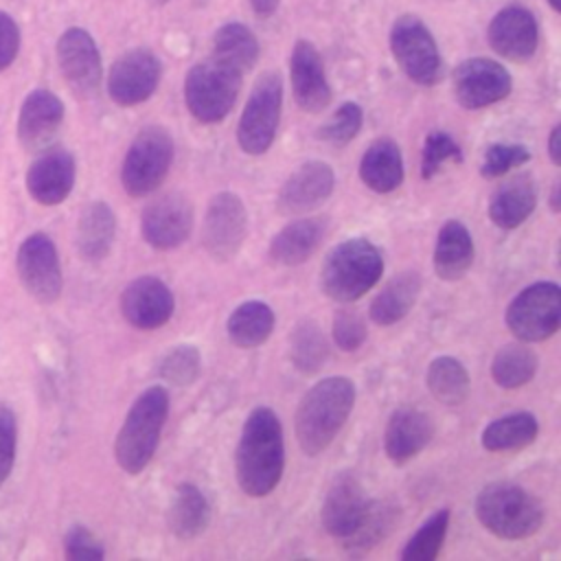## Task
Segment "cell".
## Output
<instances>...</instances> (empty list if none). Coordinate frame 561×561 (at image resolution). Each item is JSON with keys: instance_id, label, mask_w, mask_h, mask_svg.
<instances>
[{"instance_id": "1", "label": "cell", "mask_w": 561, "mask_h": 561, "mask_svg": "<svg viewBox=\"0 0 561 561\" xmlns=\"http://www.w3.org/2000/svg\"><path fill=\"white\" fill-rule=\"evenodd\" d=\"M285 467L283 427L270 408H254L243 427L234 451V476L239 489L250 497L270 495Z\"/></svg>"}, {"instance_id": "2", "label": "cell", "mask_w": 561, "mask_h": 561, "mask_svg": "<svg viewBox=\"0 0 561 561\" xmlns=\"http://www.w3.org/2000/svg\"><path fill=\"white\" fill-rule=\"evenodd\" d=\"M355 403V386L346 377H327L311 386L298 403L294 432L307 456L322 454L344 427Z\"/></svg>"}, {"instance_id": "3", "label": "cell", "mask_w": 561, "mask_h": 561, "mask_svg": "<svg viewBox=\"0 0 561 561\" xmlns=\"http://www.w3.org/2000/svg\"><path fill=\"white\" fill-rule=\"evenodd\" d=\"M169 414V394L162 386H151L131 403L114 440L118 467L138 476L156 454L164 421Z\"/></svg>"}, {"instance_id": "4", "label": "cell", "mask_w": 561, "mask_h": 561, "mask_svg": "<svg viewBox=\"0 0 561 561\" xmlns=\"http://www.w3.org/2000/svg\"><path fill=\"white\" fill-rule=\"evenodd\" d=\"M381 252L362 237L340 241L324 259L320 270L322 291L337 302L362 298L381 278Z\"/></svg>"}, {"instance_id": "5", "label": "cell", "mask_w": 561, "mask_h": 561, "mask_svg": "<svg viewBox=\"0 0 561 561\" xmlns=\"http://www.w3.org/2000/svg\"><path fill=\"white\" fill-rule=\"evenodd\" d=\"M476 515L500 539H526L539 530L543 506L517 484L493 482L478 493Z\"/></svg>"}, {"instance_id": "6", "label": "cell", "mask_w": 561, "mask_h": 561, "mask_svg": "<svg viewBox=\"0 0 561 561\" xmlns=\"http://www.w3.org/2000/svg\"><path fill=\"white\" fill-rule=\"evenodd\" d=\"M243 75L213 55L188 68L184 77V101L188 114L213 125L224 121L237 103Z\"/></svg>"}, {"instance_id": "7", "label": "cell", "mask_w": 561, "mask_h": 561, "mask_svg": "<svg viewBox=\"0 0 561 561\" xmlns=\"http://www.w3.org/2000/svg\"><path fill=\"white\" fill-rule=\"evenodd\" d=\"M173 162V138L160 125L142 127L131 140L123 167L121 184L131 197L153 193L167 178Z\"/></svg>"}, {"instance_id": "8", "label": "cell", "mask_w": 561, "mask_h": 561, "mask_svg": "<svg viewBox=\"0 0 561 561\" xmlns=\"http://www.w3.org/2000/svg\"><path fill=\"white\" fill-rule=\"evenodd\" d=\"M280 105L283 81L278 72H263L254 81L237 125V142L241 151L250 156H261L272 147L280 121Z\"/></svg>"}, {"instance_id": "9", "label": "cell", "mask_w": 561, "mask_h": 561, "mask_svg": "<svg viewBox=\"0 0 561 561\" xmlns=\"http://www.w3.org/2000/svg\"><path fill=\"white\" fill-rule=\"evenodd\" d=\"M390 50L401 72L419 83L434 85L443 75V61L432 31L419 15L403 13L390 28Z\"/></svg>"}, {"instance_id": "10", "label": "cell", "mask_w": 561, "mask_h": 561, "mask_svg": "<svg viewBox=\"0 0 561 561\" xmlns=\"http://www.w3.org/2000/svg\"><path fill=\"white\" fill-rule=\"evenodd\" d=\"M506 327L522 342H543L561 324V289L557 283L539 280L522 289L506 307Z\"/></svg>"}, {"instance_id": "11", "label": "cell", "mask_w": 561, "mask_h": 561, "mask_svg": "<svg viewBox=\"0 0 561 561\" xmlns=\"http://www.w3.org/2000/svg\"><path fill=\"white\" fill-rule=\"evenodd\" d=\"M248 213L241 197L232 191L217 193L206 208L202 243L204 250L219 263L237 256L245 241Z\"/></svg>"}, {"instance_id": "12", "label": "cell", "mask_w": 561, "mask_h": 561, "mask_svg": "<svg viewBox=\"0 0 561 561\" xmlns=\"http://www.w3.org/2000/svg\"><path fill=\"white\" fill-rule=\"evenodd\" d=\"M15 267L22 287L37 302H55L61 294V265L53 239L44 232L26 237L15 256Z\"/></svg>"}, {"instance_id": "13", "label": "cell", "mask_w": 561, "mask_h": 561, "mask_svg": "<svg viewBox=\"0 0 561 561\" xmlns=\"http://www.w3.org/2000/svg\"><path fill=\"white\" fill-rule=\"evenodd\" d=\"M55 53L61 77L77 96L88 99L99 92L103 79L101 53L96 48L94 37L85 28H66L57 39Z\"/></svg>"}, {"instance_id": "14", "label": "cell", "mask_w": 561, "mask_h": 561, "mask_svg": "<svg viewBox=\"0 0 561 561\" xmlns=\"http://www.w3.org/2000/svg\"><path fill=\"white\" fill-rule=\"evenodd\" d=\"M162 64L149 48L123 53L107 72V94L121 107L145 103L158 88Z\"/></svg>"}, {"instance_id": "15", "label": "cell", "mask_w": 561, "mask_h": 561, "mask_svg": "<svg viewBox=\"0 0 561 561\" xmlns=\"http://www.w3.org/2000/svg\"><path fill=\"white\" fill-rule=\"evenodd\" d=\"M454 96L465 110L489 107L511 94L513 79L508 70L486 57H471L454 70Z\"/></svg>"}, {"instance_id": "16", "label": "cell", "mask_w": 561, "mask_h": 561, "mask_svg": "<svg viewBox=\"0 0 561 561\" xmlns=\"http://www.w3.org/2000/svg\"><path fill=\"white\" fill-rule=\"evenodd\" d=\"M193 228V206L182 193H164L142 210L140 230L145 241L156 250L182 245Z\"/></svg>"}, {"instance_id": "17", "label": "cell", "mask_w": 561, "mask_h": 561, "mask_svg": "<svg viewBox=\"0 0 561 561\" xmlns=\"http://www.w3.org/2000/svg\"><path fill=\"white\" fill-rule=\"evenodd\" d=\"M486 39L493 53L500 57L524 64L539 46V28L535 15L519 4H508L500 9L486 28Z\"/></svg>"}, {"instance_id": "18", "label": "cell", "mask_w": 561, "mask_h": 561, "mask_svg": "<svg viewBox=\"0 0 561 561\" xmlns=\"http://www.w3.org/2000/svg\"><path fill=\"white\" fill-rule=\"evenodd\" d=\"M335 186L333 169L322 160L302 162L278 191L276 208L283 215L309 213L324 204Z\"/></svg>"}, {"instance_id": "19", "label": "cell", "mask_w": 561, "mask_h": 561, "mask_svg": "<svg viewBox=\"0 0 561 561\" xmlns=\"http://www.w3.org/2000/svg\"><path fill=\"white\" fill-rule=\"evenodd\" d=\"M289 79L294 101L302 112L316 114L329 105L331 88L327 81L324 64L318 48L311 42L298 39L294 44L289 59Z\"/></svg>"}, {"instance_id": "20", "label": "cell", "mask_w": 561, "mask_h": 561, "mask_svg": "<svg viewBox=\"0 0 561 561\" xmlns=\"http://www.w3.org/2000/svg\"><path fill=\"white\" fill-rule=\"evenodd\" d=\"M64 123L61 99L44 88L28 92L18 114V140L26 151L46 149Z\"/></svg>"}, {"instance_id": "21", "label": "cell", "mask_w": 561, "mask_h": 561, "mask_svg": "<svg viewBox=\"0 0 561 561\" xmlns=\"http://www.w3.org/2000/svg\"><path fill=\"white\" fill-rule=\"evenodd\" d=\"M173 294L156 276H140L131 280L121 294L123 318L142 331L158 329L169 322L173 313Z\"/></svg>"}, {"instance_id": "22", "label": "cell", "mask_w": 561, "mask_h": 561, "mask_svg": "<svg viewBox=\"0 0 561 561\" xmlns=\"http://www.w3.org/2000/svg\"><path fill=\"white\" fill-rule=\"evenodd\" d=\"M75 158L66 149L39 153L26 171V191L42 206L61 204L75 186Z\"/></svg>"}, {"instance_id": "23", "label": "cell", "mask_w": 561, "mask_h": 561, "mask_svg": "<svg viewBox=\"0 0 561 561\" xmlns=\"http://www.w3.org/2000/svg\"><path fill=\"white\" fill-rule=\"evenodd\" d=\"M434 436L432 416L416 408H399L390 414L383 430V451L386 456L403 465L421 454Z\"/></svg>"}, {"instance_id": "24", "label": "cell", "mask_w": 561, "mask_h": 561, "mask_svg": "<svg viewBox=\"0 0 561 561\" xmlns=\"http://www.w3.org/2000/svg\"><path fill=\"white\" fill-rule=\"evenodd\" d=\"M366 497L359 480L344 471L333 478L324 502H322V526L331 537L344 539L353 533L357 526L364 508H366Z\"/></svg>"}, {"instance_id": "25", "label": "cell", "mask_w": 561, "mask_h": 561, "mask_svg": "<svg viewBox=\"0 0 561 561\" xmlns=\"http://www.w3.org/2000/svg\"><path fill=\"white\" fill-rule=\"evenodd\" d=\"M327 234L324 217H305L287 224L270 241V259L278 265L305 263Z\"/></svg>"}, {"instance_id": "26", "label": "cell", "mask_w": 561, "mask_h": 561, "mask_svg": "<svg viewBox=\"0 0 561 561\" xmlns=\"http://www.w3.org/2000/svg\"><path fill=\"white\" fill-rule=\"evenodd\" d=\"M537 206V191L528 175H515L502 182L489 199V219L502 228L513 230L522 226Z\"/></svg>"}, {"instance_id": "27", "label": "cell", "mask_w": 561, "mask_h": 561, "mask_svg": "<svg viewBox=\"0 0 561 561\" xmlns=\"http://www.w3.org/2000/svg\"><path fill=\"white\" fill-rule=\"evenodd\" d=\"M432 263L436 276L443 280H458L469 272L473 263V239L462 221L449 219L443 224L436 237Z\"/></svg>"}, {"instance_id": "28", "label": "cell", "mask_w": 561, "mask_h": 561, "mask_svg": "<svg viewBox=\"0 0 561 561\" xmlns=\"http://www.w3.org/2000/svg\"><path fill=\"white\" fill-rule=\"evenodd\" d=\"M359 178L375 193H392L403 182L401 149L392 138H377L359 160Z\"/></svg>"}, {"instance_id": "29", "label": "cell", "mask_w": 561, "mask_h": 561, "mask_svg": "<svg viewBox=\"0 0 561 561\" xmlns=\"http://www.w3.org/2000/svg\"><path fill=\"white\" fill-rule=\"evenodd\" d=\"M116 237V217L105 202H92L77 221V252L81 259L96 263L112 250Z\"/></svg>"}, {"instance_id": "30", "label": "cell", "mask_w": 561, "mask_h": 561, "mask_svg": "<svg viewBox=\"0 0 561 561\" xmlns=\"http://www.w3.org/2000/svg\"><path fill=\"white\" fill-rule=\"evenodd\" d=\"M421 294V276L412 270L394 274L370 305V320L379 327H390L403 320Z\"/></svg>"}, {"instance_id": "31", "label": "cell", "mask_w": 561, "mask_h": 561, "mask_svg": "<svg viewBox=\"0 0 561 561\" xmlns=\"http://www.w3.org/2000/svg\"><path fill=\"white\" fill-rule=\"evenodd\" d=\"M208 519H210V506L204 493L191 482L178 484L169 504V515H167L171 533L180 539H193L206 530Z\"/></svg>"}, {"instance_id": "32", "label": "cell", "mask_w": 561, "mask_h": 561, "mask_svg": "<svg viewBox=\"0 0 561 561\" xmlns=\"http://www.w3.org/2000/svg\"><path fill=\"white\" fill-rule=\"evenodd\" d=\"M274 331V311L263 300L241 302L226 322V333L239 348L261 346Z\"/></svg>"}, {"instance_id": "33", "label": "cell", "mask_w": 561, "mask_h": 561, "mask_svg": "<svg viewBox=\"0 0 561 561\" xmlns=\"http://www.w3.org/2000/svg\"><path fill=\"white\" fill-rule=\"evenodd\" d=\"M213 57L245 75L259 61V42L245 24L228 22L213 35Z\"/></svg>"}, {"instance_id": "34", "label": "cell", "mask_w": 561, "mask_h": 561, "mask_svg": "<svg viewBox=\"0 0 561 561\" xmlns=\"http://www.w3.org/2000/svg\"><path fill=\"white\" fill-rule=\"evenodd\" d=\"M397 506L383 500H373L366 502V508L357 522V526L353 528V533L348 537H344V548L351 554H366L368 550H373L383 537L390 535V530L397 524Z\"/></svg>"}, {"instance_id": "35", "label": "cell", "mask_w": 561, "mask_h": 561, "mask_svg": "<svg viewBox=\"0 0 561 561\" xmlns=\"http://www.w3.org/2000/svg\"><path fill=\"white\" fill-rule=\"evenodd\" d=\"M539 425L535 414L515 412L491 421L480 436V443L486 451H517L528 447L537 438Z\"/></svg>"}, {"instance_id": "36", "label": "cell", "mask_w": 561, "mask_h": 561, "mask_svg": "<svg viewBox=\"0 0 561 561\" xmlns=\"http://www.w3.org/2000/svg\"><path fill=\"white\" fill-rule=\"evenodd\" d=\"M425 383H427V390L432 392V397L436 401H440L443 405L465 403L469 397V390H471V379H469L467 368L462 366V362H458L456 357H449V355L436 357L430 364Z\"/></svg>"}, {"instance_id": "37", "label": "cell", "mask_w": 561, "mask_h": 561, "mask_svg": "<svg viewBox=\"0 0 561 561\" xmlns=\"http://www.w3.org/2000/svg\"><path fill=\"white\" fill-rule=\"evenodd\" d=\"M329 355V344L324 333L313 320H300L289 335V359L296 370L313 375L322 368Z\"/></svg>"}, {"instance_id": "38", "label": "cell", "mask_w": 561, "mask_h": 561, "mask_svg": "<svg viewBox=\"0 0 561 561\" xmlns=\"http://www.w3.org/2000/svg\"><path fill=\"white\" fill-rule=\"evenodd\" d=\"M537 373V355L524 344L502 346L491 362V377L500 388L526 386Z\"/></svg>"}, {"instance_id": "39", "label": "cell", "mask_w": 561, "mask_h": 561, "mask_svg": "<svg viewBox=\"0 0 561 561\" xmlns=\"http://www.w3.org/2000/svg\"><path fill=\"white\" fill-rule=\"evenodd\" d=\"M449 526V511L440 508L430 515L423 526L408 539L405 548L401 550V559L405 561H432L438 557L445 535Z\"/></svg>"}, {"instance_id": "40", "label": "cell", "mask_w": 561, "mask_h": 561, "mask_svg": "<svg viewBox=\"0 0 561 561\" xmlns=\"http://www.w3.org/2000/svg\"><path fill=\"white\" fill-rule=\"evenodd\" d=\"M199 368H202V357L197 346L178 344L160 359L158 373L164 381L173 386H188L197 379Z\"/></svg>"}, {"instance_id": "41", "label": "cell", "mask_w": 561, "mask_h": 561, "mask_svg": "<svg viewBox=\"0 0 561 561\" xmlns=\"http://www.w3.org/2000/svg\"><path fill=\"white\" fill-rule=\"evenodd\" d=\"M447 162H462L460 145L447 131H430L421 153V178L432 180Z\"/></svg>"}, {"instance_id": "42", "label": "cell", "mask_w": 561, "mask_h": 561, "mask_svg": "<svg viewBox=\"0 0 561 561\" xmlns=\"http://www.w3.org/2000/svg\"><path fill=\"white\" fill-rule=\"evenodd\" d=\"M362 123H364V112L357 103L353 101H346L337 107V112L318 129V138L322 142H329V145H335V147H342L346 142H351L359 129H362Z\"/></svg>"}, {"instance_id": "43", "label": "cell", "mask_w": 561, "mask_h": 561, "mask_svg": "<svg viewBox=\"0 0 561 561\" xmlns=\"http://www.w3.org/2000/svg\"><path fill=\"white\" fill-rule=\"evenodd\" d=\"M528 160H530V151L526 147L495 142L484 151L480 173H482V178H502L508 171L526 164Z\"/></svg>"}, {"instance_id": "44", "label": "cell", "mask_w": 561, "mask_h": 561, "mask_svg": "<svg viewBox=\"0 0 561 561\" xmlns=\"http://www.w3.org/2000/svg\"><path fill=\"white\" fill-rule=\"evenodd\" d=\"M333 340L342 351H357L366 342V324L357 311L342 309L333 318Z\"/></svg>"}, {"instance_id": "45", "label": "cell", "mask_w": 561, "mask_h": 561, "mask_svg": "<svg viewBox=\"0 0 561 561\" xmlns=\"http://www.w3.org/2000/svg\"><path fill=\"white\" fill-rule=\"evenodd\" d=\"M64 554L66 559L83 561V559H103L105 550L88 528L75 526L64 537Z\"/></svg>"}, {"instance_id": "46", "label": "cell", "mask_w": 561, "mask_h": 561, "mask_svg": "<svg viewBox=\"0 0 561 561\" xmlns=\"http://www.w3.org/2000/svg\"><path fill=\"white\" fill-rule=\"evenodd\" d=\"M15 443H18V425L13 412L0 403V486L9 478L15 460Z\"/></svg>"}, {"instance_id": "47", "label": "cell", "mask_w": 561, "mask_h": 561, "mask_svg": "<svg viewBox=\"0 0 561 561\" xmlns=\"http://www.w3.org/2000/svg\"><path fill=\"white\" fill-rule=\"evenodd\" d=\"M20 42L22 35L18 22L7 11H0V72L15 61L20 53Z\"/></svg>"}, {"instance_id": "48", "label": "cell", "mask_w": 561, "mask_h": 561, "mask_svg": "<svg viewBox=\"0 0 561 561\" xmlns=\"http://www.w3.org/2000/svg\"><path fill=\"white\" fill-rule=\"evenodd\" d=\"M259 18H272L278 11L280 0H248Z\"/></svg>"}, {"instance_id": "49", "label": "cell", "mask_w": 561, "mask_h": 561, "mask_svg": "<svg viewBox=\"0 0 561 561\" xmlns=\"http://www.w3.org/2000/svg\"><path fill=\"white\" fill-rule=\"evenodd\" d=\"M559 142H561V127L554 125L550 136H548V156L552 160V164H561V151H559Z\"/></svg>"}, {"instance_id": "50", "label": "cell", "mask_w": 561, "mask_h": 561, "mask_svg": "<svg viewBox=\"0 0 561 561\" xmlns=\"http://www.w3.org/2000/svg\"><path fill=\"white\" fill-rule=\"evenodd\" d=\"M559 208H561V193H559V182H554L550 191V210L559 213Z\"/></svg>"}, {"instance_id": "51", "label": "cell", "mask_w": 561, "mask_h": 561, "mask_svg": "<svg viewBox=\"0 0 561 561\" xmlns=\"http://www.w3.org/2000/svg\"><path fill=\"white\" fill-rule=\"evenodd\" d=\"M548 4H550V9H552L554 13L561 11V0H548Z\"/></svg>"}, {"instance_id": "52", "label": "cell", "mask_w": 561, "mask_h": 561, "mask_svg": "<svg viewBox=\"0 0 561 561\" xmlns=\"http://www.w3.org/2000/svg\"><path fill=\"white\" fill-rule=\"evenodd\" d=\"M153 4H167V2H171V0H151Z\"/></svg>"}]
</instances>
